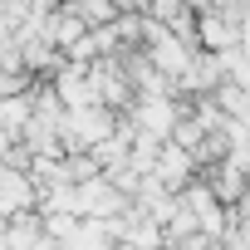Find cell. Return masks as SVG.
Returning <instances> with one entry per match:
<instances>
[{
  "label": "cell",
  "mask_w": 250,
  "mask_h": 250,
  "mask_svg": "<svg viewBox=\"0 0 250 250\" xmlns=\"http://www.w3.org/2000/svg\"><path fill=\"white\" fill-rule=\"evenodd\" d=\"M152 177H157L167 191H182V187L196 177V162H191V152H187L182 143L162 138V147H157V162H152Z\"/></svg>",
  "instance_id": "cell-2"
},
{
  "label": "cell",
  "mask_w": 250,
  "mask_h": 250,
  "mask_svg": "<svg viewBox=\"0 0 250 250\" xmlns=\"http://www.w3.org/2000/svg\"><path fill=\"white\" fill-rule=\"evenodd\" d=\"M211 98H216V108H221L226 118H240V123H245V113H250V88H240V83L221 79V83L211 88Z\"/></svg>",
  "instance_id": "cell-4"
},
{
  "label": "cell",
  "mask_w": 250,
  "mask_h": 250,
  "mask_svg": "<svg viewBox=\"0 0 250 250\" xmlns=\"http://www.w3.org/2000/svg\"><path fill=\"white\" fill-rule=\"evenodd\" d=\"M128 191H118L103 172H93V177H83V182H74V206H79V216H103V221H118L123 211H128Z\"/></svg>",
  "instance_id": "cell-1"
},
{
  "label": "cell",
  "mask_w": 250,
  "mask_h": 250,
  "mask_svg": "<svg viewBox=\"0 0 250 250\" xmlns=\"http://www.w3.org/2000/svg\"><path fill=\"white\" fill-rule=\"evenodd\" d=\"M118 10H143V0H113Z\"/></svg>",
  "instance_id": "cell-7"
},
{
  "label": "cell",
  "mask_w": 250,
  "mask_h": 250,
  "mask_svg": "<svg viewBox=\"0 0 250 250\" xmlns=\"http://www.w3.org/2000/svg\"><path fill=\"white\" fill-rule=\"evenodd\" d=\"M40 201V187L20 172V167H0V216H10V211H25Z\"/></svg>",
  "instance_id": "cell-3"
},
{
  "label": "cell",
  "mask_w": 250,
  "mask_h": 250,
  "mask_svg": "<svg viewBox=\"0 0 250 250\" xmlns=\"http://www.w3.org/2000/svg\"><path fill=\"white\" fill-rule=\"evenodd\" d=\"M69 5L79 10V20L93 30V25H108L113 15H118V5H113V0H69Z\"/></svg>",
  "instance_id": "cell-5"
},
{
  "label": "cell",
  "mask_w": 250,
  "mask_h": 250,
  "mask_svg": "<svg viewBox=\"0 0 250 250\" xmlns=\"http://www.w3.org/2000/svg\"><path fill=\"white\" fill-rule=\"evenodd\" d=\"M182 5H187V0H143V10H147V15H157V20H167V15H177Z\"/></svg>",
  "instance_id": "cell-6"
}]
</instances>
